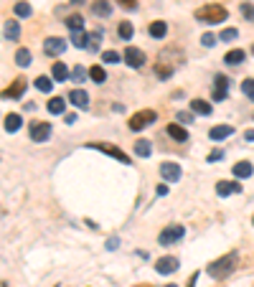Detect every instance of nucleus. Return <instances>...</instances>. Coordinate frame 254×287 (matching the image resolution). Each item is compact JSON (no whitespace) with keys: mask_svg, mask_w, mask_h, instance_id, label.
I'll return each instance as SVG.
<instances>
[{"mask_svg":"<svg viewBox=\"0 0 254 287\" xmlns=\"http://www.w3.org/2000/svg\"><path fill=\"white\" fill-rule=\"evenodd\" d=\"M244 59H246V54H244L241 49H231V51L224 56V64H229V66H239V64H244Z\"/></svg>","mask_w":254,"mask_h":287,"instance_id":"nucleus-20","label":"nucleus"},{"mask_svg":"<svg viewBox=\"0 0 254 287\" xmlns=\"http://www.w3.org/2000/svg\"><path fill=\"white\" fill-rule=\"evenodd\" d=\"M244 137H246V140H251V142H254V130H246V132H244Z\"/></svg>","mask_w":254,"mask_h":287,"instance_id":"nucleus-48","label":"nucleus"},{"mask_svg":"<svg viewBox=\"0 0 254 287\" xmlns=\"http://www.w3.org/2000/svg\"><path fill=\"white\" fill-rule=\"evenodd\" d=\"M117 36H119L122 41H130V38L135 36V28H133V23H127V21H122V23L117 26Z\"/></svg>","mask_w":254,"mask_h":287,"instance_id":"nucleus-26","label":"nucleus"},{"mask_svg":"<svg viewBox=\"0 0 254 287\" xmlns=\"http://www.w3.org/2000/svg\"><path fill=\"white\" fill-rule=\"evenodd\" d=\"M150 153H153V148H150L148 140H138V142H135V155H140V158H150Z\"/></svg>","mask_w":254,"mask_h":287,"instance_id":"nucleus-31","label":"nucleus"},{"mask_svg":"<svg viewBox=\"0 0 254 287\" xmlns=\"http://www.w3.org/2000/svg\"><path fill=\"white\" fill-rule=\"evenodd\" d=\"M236 36H239V31L236 28H226V31H221V41H236Z\"/></svg>","mask_w":254,"mask_h":287,"instance_id":"nucleus-38","label":"nucleus"},{"mask_svg":"<svg viewBox=\"0 0 254 287\" xmlns=\"http://www.w3.org/2000/svg\"><path fill=\"white\" fill-rule=\"evenodd\" d=\"M71 44L76 49H89V33L87 31H74L71 33Z\"/></svg>","mask_w":254,"mask_h":287,"instance_id":"nucleus-21","label":"nucleus"},{"mask_svg":"<svg viewBox=\"0 0 254 287\" xmlns=\"http://www.w3.org/2000/svg\"><path fill=\"white\" fill-rule=\"evenodd\" d=\"M51 137V125L49 122H31V140L33 142H46Z\"/></svg>","mask_w":254,"mask_h":287,"instance_id":"nucleus-7","label":"nucleus"},{"mask_svg":"<svg viewBox=\"0 0 254 287\" xmlns=\"http://www.w3.org/2000/svg\"><path fill=\"white\" fill-rule=\"evenodd\" d=\"M119 3H122L127 11H135V8H138V0H119Z\"/></svg>","mask_w":254,"mask_h":287,"instance_id":"nucleus-42","label":"nucleus"},{"mask_svg":"<svg viewBox=\"0 0 254 287\" xmlns=\"http://www.w3.org/2000/svg\"><path fill=\"white\" fill-rule=\"evenodd\" d=\"M119 59H122V56H119L117 51H104V54H102V61H107V64H117Z\"/></svg>","mask_w":254,"mask_h":287,"instance_id":"nucleus-39","label":"nucleus"},{"mask_svg":"<svg viewBox=\"0 0 254 287\" xmlns=\"http://www.w3.org/2000/svg\"><path fill=\"white\" fill-rule=\"evenodd\" d=\"M87 148H92V150H102V153H107V155H112L114 160H119L122 163V166H130V155H127V153H122L119 148H114V145H109V142H89Z\"/></svg>","mask_w":254,"mask_h":287,"instance_id":"nucleus-5","label":"nucleus"},{"mask_svg":"<svg viewBox=\"0 0 254 287\" xmlns=\"http://www.w3.org/2000/svg\"><path fill=\"white\" fill-rule=\"evenodd\" d=\"M193 117L188 114V112H178V122H191Z\"/></svg>","mask_w":254,"mask_h":287,"instance_id":"nucleus-44","label":"nucleus"},{"mask_svg":"<svg viewBox=\"0 0 254 287\" xmlns=\"http://www.w3.org/2000/svg\"><path fill=\"white\" fill-rule=\"evenodd\" d=\"M168 135H171L173 140H178V142H186L188 140V130L181 127V125H168Z\"/></svg>","mask_w":254,"mask_h":287,"instance_id":"nucleus-24","label":"nucleus"},{"mask_svg":"<svg viewBox=\"0 0 254 287\" xmlns=\"http://www.w3.org/2000/svg\"><path fill=\"white\" fill-rule=\"evenodd\" d=\"M3 125H6V132H18L21 125H23V117H21L18 112H11V114H6Z\"/></svg>","mask_w":254,"mask_h":287,"instance_id":"nucleus-17","label":"nucleus"},{"mask_svg":"<svg viewBox=\"0 0 254 287\" xmlns=\"http://www.w3.org/2000/svg\"><path fill=\"white\" fill-rule=\"evenodd\" d=\"M234 135V127L231 125H216V127H211V132H208V137L211 140H226V137H231Z\"/></svg>","mask_w":254,"mask_h":287,"instance_id":"nucleus-16","label":"nucleus"},{"mask_svg":"<svg viewBox=\"0 0 254 287\" xmlns=\"http://www.w3.org/2000/svg\"><path fill=\"white\" fill-rule=\"evenodd\" d=\"M251 224H254V219H251Z\"/></svg>","mask_w":254,"mask_h":287,"instance_id":"nucleus-50","label":"nucleus"},{"mask_svg":"<svg viewBox=\"0 0 254 287\" xmlns=\"http://www.w3.org/2000/svg\"><path fill=\"white\" fill-rule=\"evenodd\" d=\"M160 176H163V181H168V183H176V181H181V166L178 163H160Z\"/></svg>","mask_w":254,"mask_h":287,"instance_id":"nucleus-9","label":"nucleus"},{"mask_svg":"<svg viewBox=\"0 0 254 287\" xmlns=\"http://www.w3.org/2000/svg\"><path fill=\"white\" fill-rule=\"evenodd\" d=\"M66 26H69L71 33H74V31H84V18H81L79 13H74V16L66 18Z\"/></svg>","mask_w":254,"mask_h":287,"instance_id":"nucleus-29","label":"nucleus"},{"mask_svg":"<svg viewBox=\"0 0 254 287\" xmlns=\"http://www.w3.org/2000/svg\"><path fill=\"white\" fill-rule=\"evenodd\" d=\"M241 16H244L246 21H254V6L244 3V6H241Z\"/></svg>","mask_w":254,"mask_h":287,"instance_id":"nucleus-41","label":"nucleus"},{"mask_svg":"<svg viewBox=\"0 0 254 287\" xmlns=\"http://www.w3.org/2000/svg\"><path fill=\"white\" fill-rule=\"evenodd\" d=\"M16 61H18V66H31V51L28 49H18L16 51Z\"/></svg>","mask_w":254,"mask_h":287,"instance_id":"nucleus-32","label":"nucleus"},{"mask_svg":"<svg viewBox=\"0 0 254 287\" xmlns=\"http://www.w3.org/2000/svg\"><path fill=\"white\" fill-rule=\"evenodd\" d=\"M251 51H254V49H251Z\"/></svg>","mask_w":254,"mask_h":287,"instance_id":"nucleus-51","label":"nucleus"},{"mask_svg":"<svg viewBox=\"0 0 254 287\" xmlns=\"http://www.w3.org/2000/svg\"><path fill=\"white\" fill-rule=\"evenodd\" d=\"M46 109H49L51 114H64V109H66V99H64V97H51V102L46 104Z\"/></svg>","mask_w":254,"mask_h":287,"instance_id":"nucleus-23","label":"nucleus"},{"mask_svg":"<svg viewBox=\"0 0 254 287\" xmlns=\"http://www.w3.org/2000/svg\"><path fill=\"white\" fill-rule=\"evenodd\" d=\"M191 109H193L196 114H211V112H214V107H211L208 102H203V99H193V102H191Z\"/></svg>","mask_w":254,"mask_h":287,"instance_id":"nucleus-28","label":"nucleus"},{"mask_svg":"<svg viewBox=\"0 0 254 287\" xmlns=\"http://www.w3.org/2000/svg\"><path fill=\"white\" fill-rule=\"evenodd\" d=\"M64 49H66V41H64V38L51 36V38L44 41V54H46V56H61Z\"/></svg>","mask_w":254,"mask_h":287,"instance_id":"nucleus-10","label":"nucleus"},{"mask_svg":"<svg viewBox=\"0 0 254 287\" xmlns=\"http://www.w3.org/2000/svg\"><path fill=\"white\" fill-rule=\"evenodd\" d=\"M234 267H236V254H226V257L216 259V262H211L206 267V272H208V277H214V279H224V277H229L234 272Z\"/></svg>","mask_w":254,"mask_h":287,"instance_id":"nucleus-3","label":"nucleus"},{"mask_svg":"<svg viewBox=\"0 0 254 287\" xmlns=\"http://www.w3.org/2000/svg\"><path fill=\"white\" fill-rule=\"evenodd\" d=\"M168 193V186H158V196H165Z\"/></svg>","mask_w":254,"mask_h":287,"instance_id":"nucleus-47","label":"nucleus"},{"mask_svg":"<svg viewBox=\"0 0 254 287\" xmlns=\"http://www.w3.org/2000/svg\"><path fill=\"white\" fill-rule=\"evenodd\" d=\"M201 44H203L206 49H211V46H216V36H214V33H203V38H201Z\"/></svg>","mask_w":254,"mask_h":287,"instance_id":"nucleus-40","label":"nucleus"},{"mask_svg":"<svg viewBox=\"0 0 254 287\" xmlns=\"http://www.w3.org/2000/svg\"><path fill=\"white\" fill-rule=\"evenodd\" d=\"M155 269H158L160 274H173V272L178 269V257H163V259H158Z\"/></svg>","mask_w":254,"mask_h":287,"instance_id":"nucleus-12","label":"nucleus"},{"mask_svg":"<svg viewBox=\"0 0 254 287\" xmlns=\"http://www.w3.org/2000/svg\"><path fill=\"white\" fill-rule=\"evenodd\" d=\"M241 92L254 102V79H244V81H241Z\"/></svg>","mask_w":254,"mask_h":287,"instance_id":"nucleus-35","label":"nucleus"},{"mask_svg":"<svg viewBox=\"0 0 254 287\" xmlns=\"http://www.w3.org/2000/svg\"><path fill=\"white\" fill-rule=\"evenodd\" d=\"M89 76L97 81V84H104V81H107V71H104L102 66H92V69H89Z\"/></svg>","mask_w":254,"mask_h":287,"instance_id":"nucleus-33","label":"nucleus"},{"mask_svg":"<svg viewBox=\"0 0 254 287\" xmlns=\"http://www.w3.org/2000/svg\"><path fill=\"white\" fill-rule=\"evenodd\" d=\"M165 33H168V23H163V21H153L150 23V36L153 38H165Z\"/></svg>","mask_w":254,"mask_h":287,"instance_id":"nucleus-27","label":"nucleus"},{"mask_svg":"<svg viewBox=\"0 0 254 287\" xmlns=\"http://www.w3.org/2000/svg\"><path fill=\"white\" fill-rule=\"evenodd\" d=\"M251 173H254V168H251L249 160H241V163H236V166H234V176L236 178H249Z\"/></svg>","mask_w":254,"mask_h":287,"instance_id":"nucleus-22","label":"nucleus"},{"mask_svg":"<svg viewBox=\"0 0 254 287\" xmlns=\"http://www.w3.org/2000/svg\"><path fill=\"white\" fill-rule=\"evenodd\" d=\"M26 87H28V81H26V79H16V81H13V87L3 92V97H6V99H18V97H23Z\"/></svg>","mask_w":254,"mask_h":287,"instance_id":"nucleus-15","label":"nucleus"},{"mask_svg":"<svg viewBox=\"0 0 254 287\" xmlns=\"http://www.w3.org/2000/svg\"><path fill=\"white\" fill-rule=\"evenodd\" d=\"M13 13H16L18 18H31L33 8H31L28 3H23V0H21V3H16V6H13Z\"/></svg>","mask_w":254,"mask_h":287,"instance_id":"nucleus-30","label":"nucleus"},{"mask_svg":"<svg viewBox=\"0 0 254 287\" xmlns=\"http://www.w3.org/2000/svg\"><path fill=\"white\" fill-rule=\"evenodd\" d=\"M33 87H36L38 92H44V94H49V92L54 89V81H51L49 76H36V81H33Z\"/></svg>","mask_w":254,"mask_h":287,"instance_id":"nucleus-25","label":"nucleus"},{"mask_svg":"<svg viewBox=\"0 0 254 287\" xmlns=\"http://www.w3.org/2000/svg\"><path fill=\"white\" fill-rule=\"evenodd\" d=\"M71 79L76 81V84H84V79H87V71H84L81 66H76V69L71 71Z\"/></svg>","mask_w":254,"mask_h":287,"instance_id":"nucleus-37","label":"nucleus"},{"mask_svg":"<svg viewBox=\"0 0 254 287\" xmlns=\"http://www.w3.org/2000/svg\"><path fill=\"white\" fill-rule=\"evenodd\" d=\"M51 74H54L56 81H64V79L69 76V69H66V64H54V71H51Z\"/></svg>","mask_w":254,"mask_h":287,"instance_id":"nucleus-34","label":"nucleus"},{"mask_svg":"<svg viewBox=\"0 0 254 287\" xmlns=\"http://www.w3.org/2000/svg\"><path fill=\"white\" fill-rule=\"evenodd\" d=\"M92 13L97 18H107V16H112V6L107 3V0H94V3H92Z\"/></svg>","mask_w":254,"mask_h":287,"instance_id":"nucleus-18","label":"nucleus"},{"mask_svg":"<svg viewBox=\"0 0 254 287\" xmlns=\"http://www.w3.org/2000/svg\"><path fill=\"white\" fill-rule=\"evenodd\" d=\"M107 249H117V239H109L107 241Z\"/></svg>","mask_w":254,"mask_h":287,"instance_id":"nucleus-45","label":"nucleus"},{"mask_svg":"<svg viewBox=\"0 0 254 287\" xmlns=\"http://www.w3.org/2000/svg\"><path fill=\"white\" fill-rule=\"evenodd\" d=\"M196 18L203 21V23H208V26H214V23H224L229 18V11L224 6H219V3H208V6H203V8L196 11Z\"/></svg>","mask_w":254,"mask_h":287,"instance_id":"nucleus-2","label":"nucleus"},{"mask_svg":"<svg viewBox=\"0 0 254 287\" xmlns=\"http://www.w3.org/2000/svg\"><path fill=\"white\" fill-rule=\"evenodd\" d=\"M3 36H6L8 41H18V38H21V23H18V21H6Z\"/></svg>","mask_w":254,"mask_h":287,"instance_id":"nucleus-19","label":"nucleus"},{"mask_svg":"<svg viewBox=\"0 0 254 287\" xmlns=\"http://www.w3.org/2000/svg\"><path fill=\"white\" fill-rule=\"evenodd\" d=\"M216 193H219L221 198H226V196H231V193H241V186H239L236 181H219V183H216Z\"/></svg>","mask_w":254,"mask_h":287,"instance_id":"nucleus-14","label":"nucleus"},{"mask_svg":"<svg viewBox=\"0 0 254 287\" xmlns=\"http://www.w3.org/2000/svg\"><path fill=\"white\" fill-rule=\"evenodd\" d=\"M124 64L130 66V69H140L145 64V54L138 46H127L124 49Z\"/></svg>","mask_w":254,"mask_h":287,"instance_id":"nucleus-8","label":"nucleus"},{"mask_svg":"<svg viewBox=\"0 0 254 287\" xmlns=\"http://www.w3.org/2000/svg\"><path fill=\"white\" fill-rule=\"evenodd\" d=\"M226 94H229V79L219 74L216 81H214V99L221 102V99H226Z\"/></svg>","mask_w":254,"mask_h":287,"instance_id":"nucleus-13","label":"nucleus"},{"mask_svg":"<svg viewBox=\"0 0 254 287\" xmlns=\"http://www.w3.org/2000/svg\"><path fill=\"white\" fill-rule=\"evenodd\" d=\"M84 3V0H71V6H81Z\"/></svg>","mask_w":254,"mask_h":287,"instance_id":"nucleus-49","label":"nucleus"},{"mask_svg":"<svg viewBox=\"0 0 254 287\" xmlns=\"http://www.w3.org/2000/svg\"><path fill=\"white\" fill-rule=\"evenodd\" d=\"M158 119V114H155V109H140V112H135L133 117H130V130L133 132H140V130H145V127H150L153 122Z\"/></svg>","mask_w":254,"mask_h":287,"instance_id":"nucleus-4","label":"nucleus"},{"mask_svg":"<svg viewBox=\"0 0 254 287\" xmlns=\"http://www.w3.org/2000/svg\"><path fill=\"white\" fill-rule=\"evenodd\" d=\"M76 122V114H66V125H74Z\"/></svg>","mask_w":254,"mask_h":287,"instance_id":"nucleus-46","label":"nucleus"},{"mask_svg":"<svg viewBox=\"0 0 254 287\" xmlns=\"http://www.w3.org/2000/svg\"><path fill=\"white\" fill-rule=\"evenodd\" d=\"M183 234H186V229H183L181 224H171V226H165V229L160 231L158 241L163 244V247H168V244H176L178 239H183Z\"/></svg>","mask_w":254,"mask_h":287,"instance_id":"nucleus-6","label":"nucleus"},{"mask_svg":"<svg viewBox=\"0 0 254 287\" xmlns=\"http://www.w3.org/2000/svg\"><path fill=\"white\" fill-rule=\"evenodd\" d=\"M69 102L79 109H89V94L84 92V89H71L69 92Z\"/></svg>","mask_w":254,"mask_h":287,"instance_id":"nucleus-11","label":"nucleus"},{"mask_svg":"<svg viewBox=\"0 0 254 287\" xmlns=\"http://www.w3.org/2000/svg\"><path fill=\"white\" fill-rule=\"evenodd\" d=\"M219 158H224V153H221V150H214V153L208 155V163H214V160H219Z\"/></svg>","mask_w":254,"mask_h":287,"instance_id":"nucleus-43","label":"nucleus"},{"mask_svg":"<svg viewBox=\"0 0 254 287\" xmlns=\"http://www.w3.org/2000/svg\"><path fill=\"white\" fill-rule=\"evenodd\" d=\"M102 41V31L97 28V31H92L89 33V51H97V44Z\"/></svg>","mask_w":254,"mask_h":287,"instance_id":"nucleus-36","label":"nucleus"},{"mask_svg":"<svg viewBox=\"0 0 254 287\" xmlns=\"http://www.w3.org/2000/svg\"><path fill=\"white\" fill-rule=\"evenodd\" d=\"M181 64H183V54H181V49H165V51L158 56L155 74H158L160 79H171Z\"/></svg>","mask_w":254,"mask_h":287,"instance_id":"nucleus-1","label":"nucleus"}]
</instances>
